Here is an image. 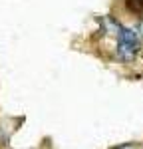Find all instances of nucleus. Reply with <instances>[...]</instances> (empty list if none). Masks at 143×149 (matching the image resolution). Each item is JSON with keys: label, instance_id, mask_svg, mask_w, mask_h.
<instances>
[{"label": "nucleus", "instance_id": "f257e3e1", "mask_svg": "<svg viewBox=\"0 0 143 149\" xmlns=\"http://www.w3.org/2000/svg\"><path fill=\"white\" fill-rule=\"evenodd\" d=\"M139 50V34L137 30L121 28L117 34V56L123 62H131Z\"/></svg>", "mask_w": 143, "mask_h": 149}, {"label": "nucleus", "instance_id": "f03ea898", "mask_svg": "<svg viewBox=\"0 0 143 149\" xmlns=\"http://www.w3.org/2000/svg\"><path fill=\"white\" fill-rule=\"evenodd\" d=\"M135 30H137V34L143 38V20H139V24H137V28H135Z\"/></svg>", "mask_w": 143, "mask_h": 149}, {"label": "nucleus", "instance_id": "7ed1b4c3", "mask_svg": "<svg viewBox=\"0 0 143 149\" xmlns=\"http://www.w3.org/2000/svg\"><path fill=\"white\" fill-rule=\"evenodd\" d=\"M119 149H135L133 145H123V147H119Z\"/></svg>", "mask_w": 143, "mask_h": 149}]
</instances>
